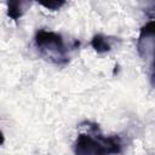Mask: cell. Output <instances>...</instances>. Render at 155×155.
<instances>
[{"label":"cell","mask_w":155,"mask_h":155,"mask_svg":"<svg viewBox=\"0 0 155 155\" xmlns=\"http://www.w3.org/2000/svg\"><path fill=\"white\" fill-rule=\"evenodd\" d=\"M34 45L41 57L56 65L67 64L70 59V50L76 47V45L70 46L62 34L46 29H39L35 33Z\"/></svg>","instance_id":"2"},{"label":"cell","mask_w":155,"mask_h":155,"mask_svg":"<svg viewBox=\"0 0 155 155\" xmlns=\"http://www.w3.org/2000/svg\"><path fill=\"white\" fill-rule=\"evenodd\" d=\"M113 39L103 34H96L91 40V46L97 53H105L111 50Z\"/></svg>","instance_id":"5"},{"label":"cell","mask_w":155,"mask_h":155,"mask_svg":"<svg viewBox=\"0 0 155 155\" xmlns=\"http://www.w3.org/2000/svg\"><path fill=\"white\" fill-rule=\"evenodd\" d=\"M154 21L148 22L142 29L137 41L138 53L143 59L153 57V47H154Z\"/></svg>","instance_id":"3"},{"label":"cell","mask_w":155,"mask_h":155,"mask_svg":"<svg viewBox=\"0 0 155 155\" xmlns=\"http://www.w3.org/2000/svg\"><path fill=\"white\" fill-rule=\"evenodd\" d=\"M4 142H5V137H4V133H2V131L0 130V145H1Z\"/></svg>","instance_id":"7"},{"label":"cell","mask_w":155,"mask_h":155,"mask_svg":"<svg viewBox=\"0 0 155 155\" xmlns=\"http://www.w3.org/2000/svg\"><path fill=\"white\" fill-rule=\"evenodd\" d=\"M31 5V2L29 1H8L7 2V16L13 19V21H18L24 12L29 8V6Z\"/></svg>","instance_id":"4"},{"label":"cell","mask_w":155,"mask_h":155,"mask_svg":"<svg viewBox=\"0 0 155 155\" xmlns=\"http://www.w3.org/2000/svg\"><path fill=\"white\" fill-rule=\"evenodd\" d=\"M39 4L51 11H57L59 10L62 6H64L67 2L65 1H39Z\"/></svg>","instance_id":"6"},{"label":"cell","mask_w":155,"mask_h":155,"mask_svg":"<svg viewBox=\"0 0 155 155\" xmlns=\"http://www.w3.org/2000/svg\"><path fill=\"white\" fill-rule=\"evenodd\" d=\"M90 132L80 133L74 143L75 155H116L124 149L120 136H104L98 125L87 122Z\"/></svg>","instance_id":"1"}]
</instances>
